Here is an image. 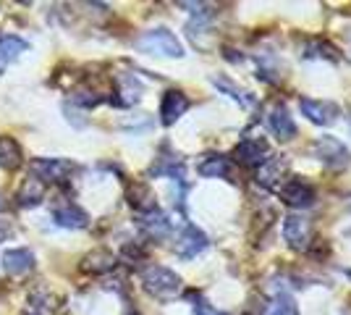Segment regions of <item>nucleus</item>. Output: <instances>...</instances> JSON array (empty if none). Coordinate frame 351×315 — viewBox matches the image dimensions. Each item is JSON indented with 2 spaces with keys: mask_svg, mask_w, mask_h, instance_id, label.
Instances as JSON below:
<instances>
[{
  "mask_svg": "<svg viewBox=\"0 0 351 315\" xmlns=\"http://www.w3.org/2000/svg\"><path fill=\"white\" fill-rule=\"evenodd\" d=\"M126 200H129V205H132L136 213H152V210H158V202H155V195H152V189L147 187L145 181H134L129 184V189H126Z\"/></svg>",
  "mask_w": 351,
  "mask_h": 315,
  "instance_id": "14",
  "label": "nucleus"
},
{
  "mask_svg": "<svg viewBox=\"0 0 351 315\" xmlns=\"http://www.w3.org/2000/svg\"><path fill=\"white\" fill-rule=\"evenodd\" d=\"M280 200L289 205V208H309V205H315V189L309 187L307 181L302 179H289L283 187L278 189Z\"/></svg>",
  "mask_w": 351,
  "mask_h": 315,
  "instance_id": "7",
  "label": "nucleus"
},
{
  "mask_svg": "<svg viewBox=\"0 0 351 315\" xmlns=\"http://www.w3.org/2000/svg\"><path fill=\"white\" fill-rule=\"evenodd\" d=\"M270 129L280 137V139H293L296 137V124H293L291 113H289V108L286 105H276L273 110H270Z\"/></svg>",
  "mask_w": 351,
  "mask_h": 315,
  "instance_id": "15",
  "label": "nucleus"
},
{
  "mask_svg": "<svg viewBox=\"0 0 351 315\" xmlns=\"http://www.w3.org/2000/svg\"><path fill=\"white\" fill-rule=\"evenodd\" d=\"M234 158L247 168H260L270 161V145L260 137H249V139H241L236 145Z\"/></svg>",
  "mask_w": 351,
  "mask_h": 315,
  "instance_id": "3",
  "label": "nucleus"
},
{
  "mask_svg": "<svg viewBox=\"0 0 351 315\" xmlns=\"http://www.w3.org/2000/svg\"><path fill=\"white\" fill-rule=\"evenodd\" d=\"M14 237V224L8 218H0V242L11 240Z\"/></svg>",
  "mask_w": 351,
  "mask_h": 315,
  "instance_id": "25",
  "label": "nucleus"
},
{
  "mask_svg": "<svg viewBox=\"0 0 351 315\" xmlns=\"http://www.w3.org/2000/svg\"><path fill=\"white\" fill-rule=\"evenodd\" d=\"M24 50H29V43L21 40V37H14V34H5L0 37V74L5 71V66L16 60Z\"/></svg>",
  "mask_w": 351,
  "mask_h": 315,
  "instance_id": "18",
  "label": "nucleus"
},
{
  "mask_svg": "<svg viewBox=\"0 0 351 315\" xmlns=\"http://www.w3.org/2000/svg\"><path fill=\"white\" fill-rule=\"evenodd\" d=\"M309 221L304 215H286L283 218V240L291 244L293 250H309Z\"/></svg>",
  "mask_w": 351,
  "mask_h": 315,
  "instance_id": "8",
  "label": "nucleus"
},
{
  "mask_svg": "<svg viewBox=\"0 0 351 315\" xmlns=\"http://www.w3.org/2000/svg\"><path fill=\"white\" fill-rule=\"evenodd\" d=\"M24 315H43V313H34V310H32V313H24Z\"/></svg>",
  "mask_w": 351,
  "mask_h": 315,
  "instance_id": "26",
  "label": "nucleus"
},
{
  "mask_svg": "<svg viewBox=\"0 0 351 315\" xmlns=\"http://www.w3.org/2000/svg\"><path fill=\"white\" fill-rule=\"evenodd\" d=\"M194 315H226V313L215 310L210 302H197V305H194Z\"/></svg>",
  "mask_w": 351,
  "mask_h": 315,
  "instance_id": "24",
  "label": "nucleus"
},
{
  "mask_svg": "<svg viewBox=\"0 0 351 315\" xmlns=\"http://www.w3.org/2000/svg\"><path fill=\"white\" fill-rule=\"evenodd\" d=\"M142 286L149 297L160 302H171L181 292V276L165 266H147L142 270Z\"/></svg>",
  "mask_w": 351,
  "mask_h": 315,
  "instance_id": "1",
  "label": "nucleus"
},
{
  "mask_svg": "<svg viewBox=\"0 0 351 315\" xmlns=\"http://www.w3.org/2000/svg\"><path fill=\"white\" fill-rule=\"evenodd\" d=\"M0 205H3V200H0Z\"/></svg>",
  "mask_w": 351,
  "mask_h": 315,
  "instance_id": "30",
  "label": "nucleus"
},
{
  "mask_svg": "<svg viewBox=\"0 0 351 315\" xmlns=\"http://www.w3.org/2000/svg\"><path fill=\"white\" fill-rule=\"evenodd\" d=\"M53 221L63 229H87L89 226V213L73 202H63L58 208H53Z\"/></svg>",
  "mask_w": 351,
  "mask_h": 315,
  "instance_id": "13",
  "label": "nucleus"
},
{
  "mask_svg": "<svg viewBox=\"0 0 351 315\" xmlns=\"http://www.w3.org/2000/svg\"><path fill=\"white\" fill-rule=\"evenodd\" d=\"M136 47L142 53H149V56H165V58H184V45L178 43L171 30L165 27H158V30L145 32L139 40H136Z\"/></svg>",
  "mask_w": 351,
  "mask_h": 315,
  "instance_id": "2",
  "label": "nucleus"
},
{
  "mask_svg": "<svg viewBox=\"0 0 351 315\" xmlns=\"http://www.w3.org/2000/svg\"><path fill=\"white\" fill-rule=\"evenodd\" d=\"M349 124H351V116H349Z\"/></svg>",
  "mask_w": 351,
  "mask_h": 315,
  "instance_id": "29",
  "label": "nucleus"
},
{
  "mask_svg": "<svg viewBox=\"0 0 351 315\" xmlns=\"http://www.w3.org/2000/svg\"><path fill=\"white\" fill-rule=\"evenodd\" d=\"M265 315H299V307H296L291 294H278Z\"/></svg>",
  "mask_w": 351,
  "mask_h": 315,
  "instance_id": "23",
  "label": "nucleus"
},
{
  "mask_svg": "<svg viewBox=\"0 0 351 315\" xmlns=\"http://www.w3.org/2000/svg\"><path fill=\"white\" fill-rule=\"evenodd\" d=\"M210 82H213V87L218 92H223V95H228L234 103H239V105H244V108H249V105H254V97H249V92H244L241 87H236L234 82L228 79V76H220V74H215V76H210Z\"/></svg>",
  "mask_w": 351,
  "mask_h": 315,
  "instance_id": "20",
  "label": "nucleus"
},
{
  "mask_svg": "<svg viewBox=\"0 0 351 315\" xmlns=\"http://www.w3.org/2000/svg\"><path fill=\"white\" fill-rule=\"evenodd\" d=\"M346 210H349V213H351V202H349V205H346Z\"/></svg>",
  "mask_w": 351,
  "mask_h": 315,
  "instance_id": "27",
  "label": "nucleus"
},
{
  "mask_svg": "<svg viewBox=\"0 0 351 315\" xmlns=\"http://www.w3.org/2000/svg\"><path fill=\"white\" fill-rule=\"evenodd\" d=\"M24 163V150L14 137H0V168L3 171H16Z\"/></svg>",
  "mask_w": 351,
  "mask_h": 315,
  "instance_id": "16",
  "label": "nucleus"
},
{
  "mask_svg": "<svg viewBox=\"0 0 351 315\" xmlns=\"http://www.w3.org/2000/svg\"><path fill=\"white\" fill-rule=\"evenodd\" d=\"M129 315H139V313H136V310H134V313H129Z\"/></svg>",
  "mask_w": 351,
  "mask_h": 315,
  "instance_id": "28",
  "label": "nucleus"
},
{
  "mask_svg": "<svg viewBox=\"0 0 351 315\" xmlns=\"http://www.w3.org/2000/svg\"><path fill=\"white\" fill-rule=\"evenodd\" d=\"M37 266V257L29 247H16V250H5L3 253V268L11 276H27L32 268Z\"/></svg>",
  "mask_w": 351,
  "mask_h": 315,
  "instance_id": "12",
  "label": "nucleus"
},
{
  "mask_svg": "<svg viewBox=\"0 0 351 315\" xmlns=\"http://www.w3.org/2000/svg\"><path fill=\"white\" fill-rule=\"evenodd\" d=\"M207 247H210V240L205 231H199L197 226H186L181 231V237L176 240V255L181 260H191V257L202 255Z\"/></svg>",
  "mask_w": 351,
  "mask_h": 315,
  "instance_id": "6",
  "label": "nucleus"
},
{
  "mask_svg": "<svg viewBox=\"0 0 351 315\" xmlns=\"http://www.w3.org/2000/svg\"><path fill=\"white\" fill-rule=\"evenodd\" d=\"M312 152H315L317 161H322V163L330 165V168H338V165L349 163V150L343 148L341 139H336V137H330V135L317 137V139L312 142Z\"/></svg>",
  "mask_w": 351,
  "mask_h": 315,
  "instance_id": "4",
  "label": "nucleus"
},
{
  "mask_svg": "<svg viewBox=\"0 0 351 315\" xmlns=\"http://www.w3.org/2000/svg\"><path fill=\"white\" fill-rule=\"evenodd\" d=\"M197 171L207 176V179H220V176H228V171H231V161L226 158V155H205L199 165H197Z\"/></svg>",
  "mask_w": 351,
  "mask_h": 315,
  "instance_id": "21",
  "label": "nucleus"
},
{
  "mask_svg": "<svg viewBox=\"0 0 351 315\" xmlns=\"http://www.w3.org/2000/svg\"><path fill=\"white\" fill-rule=\"evenodd\" d=\"M76 165L71 161H63V158H34L29 163V171L34 179L45 181H63L71 174Z\"/></svg>",
  "mask_w": 351,
  "mask_h": 315,
  "instance_id": "5",
  "label": "nucleus"
},
{
  "mask_svg": "<svg viewBox=\"0 0 351 315\" xmlns=\"http://www.w3.org/2000/svg\"><path fill=\"white\" fill-rule=\"evenodd\" d=\"M299 108H302V113H304L312 124H317V126H330V124L338 119V105L328 103V100L302 97V100H299Z\"/></svg>",
  "mask_w": 351,
  "mask_h": 315,
  "instance_id": "9",
  "label": "nucleus"
},
{
  "mask_svg": "<svg viewBox=\"0 0 351 315\" xmlns=\"http://www.w3.org/2000/svg\"><path fill=\"white\" fill-rule=\"evenodd\" d=\"M118 260L116 255L110 253V250H103V247H97V250H92L87 255L82 257V273H89V276H105V273H110V270H116Z\"/></svg>",
  "mask_w": 351,
  "mask_h": 315,
  "instance_id": "11",
  "label": "nucleus"
},
{
  "mask_svg": "<svg viewBox=\"0 0 351 315\" xmlns=\"http://www.w3.org/2000/svg\"><path fill=\"white\" fill-rule=\"evenodd\" d=\"M283 168H286V161L270 158L265 165H260V171H257V184H263V187H276V181H278V176L283 174Z\"/></svg>",
  "mask_w": 351,
  "mask_h": 315,
  "instance_id": "22",
  "label": "nucleus"
},
{
  "mask_svg": "<svg viewBox=\"0 0 351 315\" xmlns=\"http://www.w3.org/2000/svg\"><path fill=\"white\" fill-rule=\"evenodd\" d=\"M43 197H45V184L29 174V179L21 181V187H19V192H16V202H19L21 208H34V205L43 202Z\"/></svg>",
  "mask_w": 351,
  "mask_h": 315,
  "instance_id": "17",
  "label": "nucleus"
},
{
  "mask_svg": "<svg viewBox=\"0 0 351 315\" xmlns=\"http://www.w3.org/2000/svg\"><path fill=\"white\" fill-rule=\"evenodd\" d=\"M139 226L145 229L147 237H152V240H162V237H168V234H171V221L162 215L160 210L145 213V215L139 218Z\"/></svg>",
  "mask_w": 351,
  "mask_h": 315,
  "instance_id": "19",
  "label": "nucleus"
},
{
  "mask_svg": "<svg viewBox=\"0 0 351 315\" xmlns=\"http://www.w3.org/2000/svg\"><path fill=\"white\" fill-rule=\"evenodd\" d=\"M189 110V97L181 90H168L160 100V121L162 126H173Z\"/></svg>",
  "mask_w": 351,
  "mask_h": 315,
  "instance_id": "10",
  "label": "nucleus"
}]
</instances>
